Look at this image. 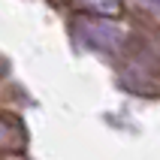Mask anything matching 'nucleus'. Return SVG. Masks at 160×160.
I'll list each match as a JSON object with an SVG mask.
<instances>
[{
  "mask_svg": "<svg viewBox=\"0 0 160 160\" xmlns=\"http://www.w3.org/2000/svg\"><path fill=\"white\" fill-rule=\"evenodd\" d=\"M151 3H160V0H151Z\"/></svg>",
  "mask_w": 160,
  "mask_h": 160,
  "instance_id": "f257e3e1",
  "label": "nucleus"
}]
</instances>
